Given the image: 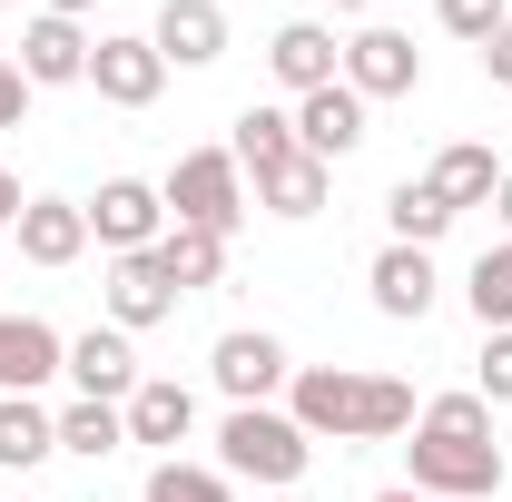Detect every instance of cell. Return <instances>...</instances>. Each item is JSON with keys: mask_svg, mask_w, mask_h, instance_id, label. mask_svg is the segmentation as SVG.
I'll return each mask as SVG.
<instances>
[{"mask_svg": "<svg viewBox=\"0 0 512 502\" xmlns=\"http://www.w3.org/2000/svg\"><path fill=\"white\" fill-rule=\"evenodd\" d=\"M286 414L306 424V443H394L414 434V384L404 375H365V365H296Z\"/></svg>", "mask_w": 512, "mask_h": 502, "instance_id": "cell-1", "label": "cell"}, {"mask_svg": "<svg viewBox=\"0 0 512 502\" xmlns=\"http://www.w3.org/2000/svg\"><path fill=\"white\" fill-rule=\"evenodd\" d=\"M404 463H414V493H434V502H493V493H503L493 404H483V394H434V404L414 414Z\"/></svg>", "mask_w": 512, "mask_h": 502, "instance_id": "cell-2", "label": "cell"}, {"mask_svg": "<svg viewBox=\"0 0 512 502\" xmlns=\"http://www.w3.org/2000/svg\"><path fill=\"white\" fill-rule=\"evenodd\" d=\"M306 463H316V443H306L296 414H276V404H227V424H217V473H227V483L296 493Z\"/></svg>", "mask_w": 512, "mask_h": 502, "instance_id": "cell-3", "label": "cell"}, {"mask_svg": "<svg viewBox=\"0 0 512 502\" xmlns=\"http://www.w3.org/2000/svg\"><path fill=\"white\" fill-rule=\"evenodd\" d=\"M158 197H168L178 227H207V237H237V227H247V168H237L227 148H188V158L158 178Z\"/></svg>", "mask_w": 512, "mask_h": 502, "instance_id": "cell-4", "label": "cell"}, {"mask_svg": "<svg viewBox=\"0 0 512 502\" xmlns=\"http://www.w3.org/2000/svg\"><path fill=\"white\" fill-rule=\"evenodd\" d=\"M345 89L375 109V99H414L424 89V50H414V30H394V20H365L355 40H345Z\"/></svg>", "mask_w": 512, "mask_h": 502, "instance_id": "cell-5", "label": "cell"}, {"mask_svg": "<svg viewBox=\"0 0 512 502\" xmlns=\"http://www.w3.org/2000/svg\"><path fill=\"white\" fill-rule=\"evenodd\" d=\"M207 375H217V394H227V404H276V394L296 384V355H286L266 325H237V335H217Z\"/></svg>", "mask_w": 512, "mask_h": 502, "instance_id": "cell-6", "label": "cell"}, {"mask_svg": "<svg viewBox=\"0 0 512 502\" xmlns=\"http://www.w3.org/2000/svg\"><path fill=\"white\" fill-rule=\"evenodd\" d=\"M79 207H89V237L109 256H138V247L168 237V197L148 188V178H99V197H79Z\"/></svg>", "mask_w": 512, "mask_h": 502, "instance_id": "cell-7", "label": "cell"}, {"mask_svg": "<svg viewBox=\"0 0 512 502\" xmlns=\"http://www.w3.org/2000/svg\"><path fill=\"white\" fill-rule=\"evenodd\" d=\"M89 89H99L109 109H148V99L168 89V60H158V40H148V30H109V40L89 50Z\"/></svg>", "mask_w": 512, "mask_h": 502, "instance_id": "cell-8", "label": "cell"}, {"mask_svg": "<svg viewBox=\"0 0 512 502\" xmlns=\"http://www.w3.org/2000/svg\"><path fill=\"white\" fill-rule=\"evenodd\" d=\"M365 286H375V315H394V325H424V315H434V296H444L434 247H394V237H384V256L365 266Z\"/></svg>", "mask_w": 512, "mask_h": 502, "instance_id": "cell-9", "label": "cell"}, {"mask_svg": "<svg viewBox=\"0 0 512 502\" xmlns=\"http://www.w3.org/2000/svg\"><path fill=\"white\" fill-rule=\"evenodd\" d=\"M168 315H178V286H168L158 247L109 256V325H119V335H148V325H168Z\"/></svg>", "mask_w": 512, "mask_h": 502, "instance_id": "cell-10", "label": "cell"}, {"mask_svg": "<svg viewBox=\"0 0 512 502\" xmlns=\"http://www.w3.org/2000/svg\"><path fill=\"white\" fill-rule=\"evenodd\" d=\"M148 40H158L168 69H217L227 60V10H217V0H158Z\"/></svg>", "mask_w": 512, "mask_h": 502, "instance_id": "cell-11", "label": "cell"}, {"mask_svg": "<svg viewBox=\"0 0 512 502\" xmlns=\"http://www.w3.org/2000/svg\"><path fill=\"white\" fill-rule=\"evenodd\" d=\"M69 384H79V394H99V404H128V394H138V345H128L119 325H89V335H69V365H60Z\"/></svg>", "mask_w": 512, "mask_h": 502, "instance_id": "cell-12", "label": "cell"}, {"mask_svg": "<svg viewBox=\"0 0 512 502\" xmlns=\"http://www.w3.org/2000/svg\"><path fill=\"white\" fill-rule=\"evenodd\" d=\"M69 365V335L50 315H0V394H40Z\"/></svg>", "mask_w": 512, "mask_h": 502, "instance_id": "cell-13", "label": "cell"}, {"mask_svg": "<svg viewBox=\"0 0 512 502\" xmlns=\"http://www.w3.org/2000/svg\"><path fill=\"white\" fill-rule=\"evenodd\" d=\"M296 148L325 158V168L355 158V148H365V99H355L345 79H335V89H306V99H296Z\"/></svg>", "mask_w": 512, "mask_h": 502, "instance_id": "cell-14", "label": "cell"}, {"mask_svg": "<svg viewBox=\"0 0 512 502\" xmlns=\"http://www.w3.org/2000/svg\"><path fill=\"white\" fill-rule=\"evenodd\" d=\"M266 69H276L296 99H306V89H335V79H345V40H335L325 20H286V30L266 40Z\"/></svg>", "mask_w": 512, "mask_h": 502, "instance_id": "cell-15", "label": "cell"}, {"mask_svg": "<svg viewBox=\"0 0 512 502\" xmlns=\"http://www.w3.org/2000/svg\"><path fill=\"white\" fill-rule=\"evenodd\" d=\"M89 50H99V40H89L79 20H50V10H40V20L20 30V79H30V89H69V79H89Z\"/></svg>", "mask_w": 512, "mask_h": 502, "instance_id": "cell-16", "label": "cell"}, {"mask_svg": "<svg viewBox=\"0 0 512 502\" xmlns=\"http://www.w3.org/2000/svg\"><path fill=\"white\" fill-rule=\"evenodd\" d=\"M10 237H20L30 266H79V256H89V207H79V197H30Z\"/></svg>", "mask_w": 512, "mask_h": 502, "instance_id": "cell-17", "label": "cell"}, {"mask_svg": "<svg viewBox=\"0 0 512 502\" xmlns=\"http://www.w3.org/2000/svg\"><path fill=\"white\" fill-rule=\"evenodd\" d=\"M188 434H197V394L178 375H148L138 394H128V443H158V463H168Z\"/></svg>", "mask_w": 512, "mask_h": 502, "instance_id": "cell-18", "label": "cell"}, {"mask_svg": "<svg viewBox=\"0 0 512 502\" xmlns=\"http://www.w3.org/2000/svg\"><path fill=\"white\" fill-rule=\"evenodd\" d=\"M424 188L444 197L453 217H463V207H493V188H503V158H493L483 138H453V148H434V168H424Z\"/></svg>", "mask_w": 512, "mask_h": 502, "instance_id": "cell-19", "label": "cell"}, {"mask_svg": "<svg viewBox=\"0 0 512 502\" xmlns=\"http://www.w3.org/2000/svg\"><path fill=\"white\" fill-rule=\"evenodd\" d=\"M60 453V414L40 394H0V473H30Z\"/></svg>", "mask_w": 512, "mask_h": 502, "instance_id": "cell-20", "label": "cell"}, {"mask_svg": "<svg viewBox=\"0 0 512 502\" xmlns=\"http://www.w3.org/2000/svg\"><path fill=\"white\" fill-rule=\"evenodd\" d=\"M325 197H335V168L306 158V148H296L286 168H266V178H256V207H266V217H316Z\"/></svg>", "mask_w": 512, "mask_h": 502, "instance_id": "cell-21", "label": "cell"}, {"mask_svg": "<svg viewBox=\"0 0 512 502\" xmlns=\"http://www.w3.org/2000/svg\"><path fill=\"white\" fill-rule=\"evenodd\" d=\"M463 306H473L483 335H512V237H493V247L463 266Z\"/></svg>", "mask_w": 512, "mask_h": 502, "instance_id": "cell-22", "label": "cell"}, {"mask_svg": "<svg viewBox=\"0 0 512 502\" xmlns=\"http://www.w3.org/2000/svg\"><path fill=\"white\" fill-rule=\"evenodd\" d=\"M227 158L266 178V168H286L296 158V109H237V138H227Z\"/></svg>", "mask_w": 512, "mask_h": 502, "instance_id": "cell-23", "label": "cell"}, {"mask_svg": "<svg viewBox=\"0 0 512 502\" xmlns=\"http://www.w3.org/2000/svg\"><path fill=\"white\" fill-rule=\"evenodd\" d=\"M158 266H168V286H178V296H197V286H217V276H227V237H207V227H178V217H168Z\"/></svg>", "mask_w": 512, "mask_h": 502, "instance_id": "cell-24", "label": "cell"}, {"mask_svg": "<svg viewBox=\"0 0 512 502\" xmlns=\"http://www.w3.org/2000/svg\"><path fill=\"white\" fill-rule=\"evenodd\" d=\"M119 443H128V404H99V394L60 404V453H79V463H109Z\"/></svg>", "mask_w": 512, "mask_h": 502, "instance_id": "cell-25", "label": "cell"}, {"mask_svg": "<svg viewBox=\"0 0 512 502\" xmlns=\"http://www.w3.org/2000/svg\"><path fill=\"white\" fill-rule=\"evenodd\" d=\"M384 227H394V247H444V227H453V207L424 178H404V188L384 197Z\"/></svg>", "mask_w": 512, "mask_h": 502, "instance_id": "cell-26", "label": "cell"}, {"mask_svg": "<svg viewBox=\"0 0 512 502\" xmlns=\"http://www.w3.org/2000/svg\"><path fill=\"white\" fill-rule=\"evenodd\" d=\"M148 502H237V483L217 473V463H148Z\"/></svg>", "mask_w": 512, "mask_h": 502, "instance_id": "cell-27", "label": "cell"}, {"mask_svg": "<svg viewBox=\"0 0 512 502\" xmlns=\"http://www.w3.org/2000/svg\"><path fill=\"white\" fill-rule=\"evenodd\" d=\"M434 10H444V30H453V40H473V50H483V40H493V30L512 20V0H434Z\"/></svg>", "mask_w": 512, "mask_h": 502, "instance_id": "cell-28", "label": "cell"}, {"mask_svg": "<svg viewBox=\"0 0 512 502\" xmlns=\"http://www.w3.org/2000/svg\"><path fill=\"white\" fill-rule=\"evenodd\" d=\"M473 394H483V404H512V335H483V355H473Z\"/></svg>", "mask_w": 512, "mask_h": 502, "instance_id": "cell-29", "label": "cell"}, {"mask_svg": "<svg viewBox=\"0 0 512 502\" xmlns=\"http://www.w3.org/2000/svg\"><path fill=\"white\" fill-rule=\"evenodd\" d=\"M20 109H30V79H20V60L0 50V128H20Z\"/></svg>", "mask_w": 512, "mask_h": 502, "instance_id": "cell-30", "label": "cell"}, {"mask_svg": "<svg viewBox=\"0 0 512 502\" xmlns=\"http://www.w3.org/2000/svg\"><path fill=\"white\" fill-rule=\"evenodd\" d=\"M483 79H493V89H512V20L483 40Z\"/></svg>", "mask_w": 512, "mask_h": 502, "instance_id": "cell-31", "label": "cell"}, {"mask_svg": "<svg viewBox=\"0 0 512 502\" xmlns=\"http://www.w3.org/2000/svg\"><path fill=\"white\" fill-rule=\"evenodd\" d=\"M20 207H30V197H20V178H10V168H0V227H20Z\"/></svg>", "mask_w": 512, "mask_h": 502, "instance_id": "cell-32", "label": "cell"}, {"mask_svg": "<svg viewBox=\"0 0 512 502\" xmlns=\"http://www.w3.org/2000/svg\"><path fill=\"white\" fill-rule=\"evenodd\" d=\"M40 10H50V20H89L99 0H40Z\"/></svg>", "mask_w": 512, "mask_h": 502, "instance_id": "cell-33", "label": "cell"}, {"mask_svg": "<svg viewBox=\"0 0 512 502\" xmlns=\"http://www.w3.org/2000/svg\"><path fill=\"white\" fill-rule=\"evenodd\" d=\"M375 502H434V493H414V483H384V493Z\"/></svg>", "mask_w": 512, "mask_h": 502, "instance_id": "cell-34", "label": "cell"}, {"mask_svg": "<svg viewBox=\"0 0 512 502\" xmlns=\"http://www.w3.org/2000/svg\"><path fill=\"white\" fill-rule=\"evenodd\" d=\"M493 207H503V237H512V168H503V188H493Z\"/></svg>", "mask_w": 512, "mask_h": 502, "instance_id": "cell-35", "label": "cell"}, {"mask_svg": "<svg viewBox=\"0 0 512 502\" xmlns=\"http://www.w3.org/2000/svg\"><path fill=\"white\" fill-rule=\"evenodd\" d=\"M335 10H375V0H335Z\"/></svg>", "mask_w": 512, "mask_h": 502, "instance_id": "cell-36", "label": "cell"}, {"mask_svg": "<svg viewBox=\"0 0 512 502\" xmlns=\"http://www.w3.org/2000/svg\"><path fill=\"white\" fill-rule=\"evenodd\" d=\"M266 502H306V493H266Z\"/></svg>", "mask_w": 512, "mask_h": 502, "instance_id": "cell-37", "label": "cell"}, {"mask_svg": "<svg viewBox=\"0 0 512 502\" xmlns=\"http://www.w3.org/2000/svg\"><path fill=\"white\" fill-rule=\"evenodd\" d=\"M0 502H30V493H0Z\"/></svg>", "mask_w": 512, "mask_h": 502, "instance_id": "cell-38", "label": "cell"}, {"mask_svg": "<svg viewBox=\"0 0 512 502\" xmlns=\"http://www.w3.org/2000/svg\"><path fill=\"white\" fill-rule=\"evenodd\" d=\"M375 10H394V0H375Z\"/></svg>", "mask_w": 512, "mask_h": 502, "instance_id": "cell-39", "label": "cell"}]
</instances>
